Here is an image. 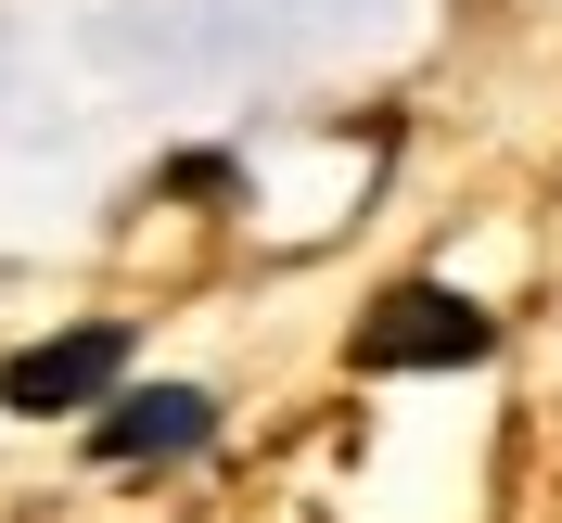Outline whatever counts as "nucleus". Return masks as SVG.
<instances>
[{
    "label": "nucleus",
    "instance_id": "nucleus-1",
    "mask_svg": "<svg viewBox=\"0 0 562 523\" xmlns=\"http://www.w3.org/2000/svg\"><path fill=\"white\" fill-rule=\"evenodd\" d=\"M486 357H498V319L448 281H396L358 319V371H486Z\"/></svg>",
    "mask_w": 562,
    "mask_h": 523
},
{
    "label": "nucleus",
    "instance_id": "nucleus-2",
    "mask_svg": "<svg viewBox=\"0 0 562 523\" xmlns=\"http://www.w3.org/2000/svg\"><path fill=\"white\" fill-rule=\"evenodd\" d=\"M128 384V332L115 319H77V332H52V345H26L13 371H0V396L26 421H65V409H103V396Z\"/></svg>",
    "mask_w": 562,
    "mask_h": 523
},
{
    "label": "nucleus",
    "instance_id": "nucleus-3",
    "mask_svg": "<svg viewBox=\"0 0 562 523\" xmlns=\"http://www.w3.org/2000/svg\"><path fill=\"white\" fill-rule=\"evenodd\" d=\"M205 434H217V396H205V384H140V396H103V459H115V473L192 459Z\"/></svg>",
    "mask_w": 562,
    "mask_h": 523
}]
</instances>
